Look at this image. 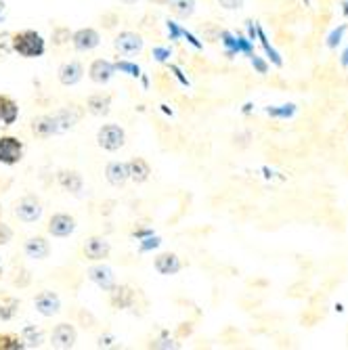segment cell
Here are the masks:
<instances>
[{"mask_svg": "<svg viewBox=\"0 0 348 350\" xmlns=\"http://www.w3.org/2000/svg\"><path fill=\"white\" fill-rule=\"evenodd\" d=\"M13 51L23 59H36L46 53V42L36 29H21L13 34Z\"/></svg>", "mask_w": 348, "mask_h": 350, "instance_id": "cell-1", "label": "cell"}, {"mask_svg": "<svg viewBox=\"0 0 348 350\" xmlns=\"http://www.w3.org/2000/svg\"><path fill=\"white\" fill-rule=\"evenodd\" d=\"M170 9L176 17L180 19H187L196 13V0H170Z\"/></svg>", "mask_w": 348, "mask_h": 350, "instance_id": "cell-21", "label": "cell"}, {"mask_svg": "<svg viewBox=\"0 0 348 350\" xmlns=\"http://www.w3.org/2000/svg\"><path fill=\"white\" fill-rule=\"evenodd\" d=\"M88 277H90V281L92 283H97L101 290H105V292H109L113 285H116V277H113V271L109 269V267H103V265H99V267H92L90 271H88Z\"/></svg>", "mask_w": 348, "mask_h": 350, "instance_id": "cell-14", "label": "cell"}, {"mask_svg": "<svg viewBox=\"0 0 348 350\" xmlns=\"http://www.w3.org/2000/svg\"><path fill=\"white\" fill-rule=\"evenodd\" d=\"M116 74V66L111 61L107 59H97V61H92L90 63V68H88V78L92 82H97V84H107Z\"/></svg>", "mask_w": 348, "mask_h": 350, "instance_id": "cell-10", "label": "cell"}, {"mask_svg": "<svg viewBox=\"0 0 348 350\" xmlns=\"http://www.w3.org/2000/svg\"><path fill=\"white\" fill-rule=\"evenodd\" d=\"M155 271L160 275H176L180 271V260L176 254H160L153 262Z\"/></svg>", "mask_w": 348, "mask_h": 350, "instance_id": "cell-16", "label": "cell"}, {"mask_svg": "<svg viewBox=\"0 0 348 350\" xmlns=\"http://www.w3.org/2000/svg\"><path fill=\"white\" fill-rule=\"evenodd\" d=\"M34 306L42 317H53L61 310V300L55 292H40L34 298Z\"/></svg>", "mask_w": 348, "mask_h": 350, "instance_id": "cell-12", "label": "cell"}, {"mask_svg": "<svg viewBox=\"0 0 348 350\" xmlns=\"http://www.w3.org/2000/svg\"><path fill=\"white\" fill-rule=\"evenodd\" d=\"M109 292H111V304L116 308H129V306H133L135 292L131 288H124V285H122V288H111Z\"/></svg>", "mask_w": 348, "mask_h": 350, "instance_id": "cell-20", "label": "cell"}, {"mask_svg": "<svg viewBox=\"0 0 348 350\" xmlns=\"http://www.w3.org/2000/svg\"><path fill=\"white\" fill-rule=\"evenodd\" d=\"M122 3H126V5H133V3H137V0H122Z\"/></svg>", "mask_w": 348, "mask_h": 350, "instance_id": "cell-33", "label": "cell"}, {"mask_svg": "<svg viewBox=\"0 0 348 350\" xmlns=\"http://www.w3.org/2000/svg\"><path fill=\"white\" fill-rule=\"evenodd\" d=\"M76 340H78L76 329L70 323H59V325H55V329L51 334V346L53 348H59V350L74 348L76 346Z\"/></svg>", "mask_w": 348, "mask_h": 350, "instance_id": "cell-8", "label": "cell"}, {"mask_svg": "<svg viewBox=\"0 0 348 350\" xmlns=\"http://www.w3.org/2000/svg\"><path fill=\"white\" fill-rule=\"evenodd\" d=\"M23 252L27 258H34V260H44L49 254H51V245L44 237H31L25 241Z\"/></svg>", "mask_w": 348, "mask_h": 350, "instance_id": "cell-13", "label": "cell"}, {"mask_svg": "<svg viewBox=\"0 0 348 350\" xmlns=\"http://www.w3.org/2000/svg\"><path fill=\"white\" fill-rule=\"evenodd\" d=\"M23 340H19L17 336L13 334H5V336H0V348H5V350H19L23 348Z\"/></svg>", "mask_w": 348, "mask_h": 350, "instance_id": "cell-24", "label": "cell"}, {"mask_svg": "<svg viewBox=\"0 0 348 350\" xmlns=\"http://www.w3.org/2000/svg\"><path fill=\"white\" fill-rule=\"evenodd\" d=\"M105 178L113 187H122L126 180H129V162H111V164H107Z\"/></svg>", "mask_w": 348, "mask_h": 350, "instance_id": "cell-17", "label": "cell"}, {"mask_svg": "<svg viewBox=\"0 0 348 350\" xmlns=\"http://www.w3.org/2000/svg\"><path fill=\"white\" fill-rule=\"evenodd\" d=\"M23 342H31V344L40 346L42 336H40L38 332H34V327H25V329H23Z\"/></svg>", "mask_w": 348, "mask_h": 350, "instance_id": "cell-27", "label": "cell"}, {"mask_svg": "<svg viewBox=\"0 0 348 350\" xmlns=\"http://www.w3.org/2000/svg\"><path fill=\"white\" fill-rule=\"evenodd\" d=\"M111 107V97L109 94H92L86 101V109L94 116H107Z\"/></svg>", "mask_w": 348, "mask_h": 350, "instance_id": "cell-19", "label": "cell"}, {"mask_svg": "<svg viewBox=\"0 0 348 350\" xmlns=\"http://www.w3.org/2000/svg\"><path fill=\"white\" fill-rule=\"evenodd\" d=\"M19 308V300L17 298H11V296H0V319L3 321H9L15 317Z\"/></svg>", "mask_w": 348, "mask_h": 350, "instance_id": "cell-22", "label": "cell"}, {"mask_svg": "<svg viewBox=\"0 0 348 350\" xmlns=\"http://www.w3.org/2000/svg\"><path fill=\"white\" fill-rule=\"evenodd\" d=\"M99 42H101V36L94 27H80L78 31L72 34V44L80 53H88L92 49H97Z\"/></svg>", "mask_w": 348, "mask_h": 350, "instance_id": "cell-6", "label": "cell"}, {"mask_svg": "<svg viewBox=\"0 0 348 350\" xmlns=\"http://www.w3.org/2000/svg\"><path fill=\"white\" fill-rule=\"evenodd\" d=\"M0 275H3V265H0Z\"/></svg>", "mask_w": 348, "mask_h": 350, "instance_id": "cell-34", "label": "cell"}, {"mask_svg": "<svg viewBox=\"0 0 348 350\" xmlns=\"http://www.w3.org/2000/svg\"><path fill=\"white\" fill-rule=\"evenodd\" d=\"M5 13H7V5L3 3V0H0V21L5 19Z\"/></svg>", "mask_w": 348, "mask_h": 350, "instance_id": "cell-31", "label": "cell"}, {"mask_svg": "<svg viewBox=\"0 0 348 350\" xmlns=\"http://www.w3.org/2000/svg\"><path fill=\"white\" fill-rule=\"evenodd\" d=\"M113 66H116V70L126 72V74L133 76V78H139L141 76V68L135 66V63H131V61H118V63H113Z\"/></svg>", "mask_w": 348, "mask_h": 350, "instance_id": "cell-25", "label": "cell"}, {"mask_svg": "<svg viewBox=\"0 0 348 350\" xmlns=\"http://www.w3.org/2000/svg\"><path fill=\"white\" fill-rule=\"evenodd\" d=\"M220 7H225L227 11H237L243 7V0H218Z\"/></svg>", "mask_w": 348, "mask_h": 350, "instance_id": "cell-29", "label": "cell"}, {"mask_svg": "<svg viewBox=\"0 0 348 350\" xmlns=\"http://www.w3.org/2000/svg\"><path fill=\"white\" fill-rule=\"evenodd\" d=\"M59 183H61L63 189L72 191V193H80V191H82V178L76 172H63L59 176Z\"/></svg>", "mask_w": 348, "mask_h": 350, "instance_id": "cell-23", "label": "cell"}, {"mask_svg": "<svg viewBox=\"0 0 348 350\" xmlns=\"http://www.w3.org/2000/svg\"><path fill=\"white\" fill-rule=\"evenodd\" d=\"M23 157V143L17 137H0V164L15 166Z\"/></svg>", "mask_w": 348, "mask_h": 350, "instance_id": "cell-4", "label": "cell"}, {"mask_svg": "<svg viewBox=\"0 0 348 350\" xmlns=\"http://www.w3.org/2000/svg\"><path fill=\"white\" fill-rule=\"evenodd\" d=\"M57 76H59V82L63 86H74V84H78L82 80L84 68H82L80 61H68V63H63V66L59 68Z\"/></svg>", "mask_w": 348, "mask_h": 350, "instance_id": "cell-11", "label": "cell"}, {"mask_svg": "<svg viewBox=\"0 0 348 350\" xmlns=\"http://www.w3.org/2000/svg\"><path fill=\"white\" fill-rule=\"evenodd\" d=\"M109 252H111V245L103 237H88L84 243V258L92 262L105 260L109 256Z\"/></svg>", "mask_w": 348, "mask_h": 350, "instance_id": "cell-9", "label": "cell"}, {"mask_svg": "<svg viewBox=\"0 0 348 350\" xmlns=\"http://www.w3.org/2000/svg\"><path fill=\"white\" fill-rule=\"evenodd\" d=\"M70 38H72V34H70V29H68V27H57V29L53 31V42H55L57 46L66 44Z\"/></svg>", "mask_w": 348, "mask_h": 350, "instance_id": "cell-26", "label": "cell"}, {"mask_svg": "<svg viewBox=\"0 0 348 350\" xmlns=\"http://www.w3.org/2000/svg\"><path fill=\"white\" fill-rule=\"evenodd\" d=\"M13 239V231L9 225H5L3 220H0V245H7L9 241Z\"/></svg>", "mask_w": 348, "mask_h": 350, "instance_id": "cell-28", "label": "cell"}, {"mask_svg": "<svg viewBox=\"0 0 348 350\" xmlns=\"http://www.w3.org/2000/svg\"><path fill=\"white\" fill-rule=\"evenodd\" d=\"M151 174L149 164L143 160V157H135V160L129 162V178L135 183H145Z\"/></svg>", "mask_w": 348, "mask_h": 350, "instance_id": "cell-18", "label": "cell"}, {"mask_svg": "<svg viewBox=\"0 0 348 350\" xmlns=\"http://www.w3.org/2000/svg\"><path fill=\"white\" fill-rule=\"evenodd\" d=\"M153 3H155V5H168L170 0H153Z\"/></svg>", "mask_w": 348, "mask_h": 350, "instance_id": "cell-32", "label": "cell"}, {"mask_svg": "<svg viewBox=\"0 0 348 350\" xmlns=\"http://www.w3.org/2000/svg\"><path fill=\"white\" fill-rule=\"evenodd\" d=\"M113 46L120 55L133 57L143 51V38L139 34H135V31H120L113 40Z\"/></svg>", "mask_w": 348, "mask_h": 350, "instance_id": "cell-5", "label": "cell"}, {"mask_svg": "<svg viewBox=\"0 0 348 350\" xmlns=\"http://www.w3.org/2000/svg\"><path fill=\"white\" fill-rule=\"evenodd\" d=\"M76 231V218L66 214V212H59L53 214L49 220V233L53 237H70Z\"/></svg>", "mask_w": 348, "mask_h": 350, "instance_id": "cell-7", "label": "cell"}, {"mask_svg": "<svg viewBox=\"0 0 348 350\" xmlns=\"http://www.w3.org/2000/svg\"><path fill=\"white\" fill-rule=\"evenodd\" d=\"M19 118V107L17 103L7 97V94H0V124L3 126H13Z\"/></svg>", "mask_w": 348, "mask_h": 350, "instance_id": "cell-15", "label": "cell"}, {"mask_svg": "<svg viewBox=\"0 0 348 350\" xmlns=\"http://www.w3.org/2000/svg\"><path fill=\"white\" fill-rule=\"evenodd\" d=\"M153 55H155L157 61H166V59L170 57V51H168V49H162V46H157V49L153 51Z\"/></svg>", "mask_w": 348, "mask_h": 350, "instance_id": "cell-30", "label": "cell"}, {"mask_svg": "<svg viewBox=\"0 0 348 350\" xmlns=\"http://www.w3.org/2000/svg\"><path fill=\"white\" fill-rule=\"evenodd\" d=\"M42 212H44V208H42L40 200H36L34 196H25V198H21V200L17 202V206H15V216H17L21 222H25V225H31V222L40 220Z\"/></svg>", "mask_w": 348, "mask_h": 350, "instance_id": "cell-3", "label": "cell"}, {"mask_svg": "<svg viewBox=\"0 0 348 350\" xmlns=\"http://www.w3.org/2000/svg\"><path fill=\"white\" fill-rule=\"evenodd\" d=\"M97 143L105 151H118L126 143V133H124L122 126H118V124H105V126H101L99 133H97Z\"/></svg>", "mask_w": 348, "mask_h": 350, "instance_id": "cell-2", "label": "cell"}]
</instances>
